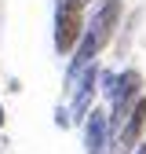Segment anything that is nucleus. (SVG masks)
<instances>
[{
  "instance_id": "obj_6",
  "label": "nucleus",
  "mask_w": 146,
  "mask_h": 154,
  "mask_svg": "<svg viewBox=\"0 0 146 154\" xmlns=\"http://www.w3.org/2000/svg\"><path fill=\"white\" fill-rule=\"evenodd\" d=\"M0 128H4V106H0Z\"/></svg>"
},
{
  "instance_id": "obj_5",
  "label": "nucleus",
  "mask_w": 146,
  "mask_h": 154,
  "mask_svg": "<svg viewBox=\"0 0 146 154\" xmlns=\"http://www.w3.org/2000/svg\"><path fill=\"white\" fill-rule=\"evenodd\" d=\"M128 154H146V143H135V147L128 150Z\"/></svg>"
},
{
  "instance_id": "obj_3",
  "label": "nucleus",
  "mask_w": 146,
  "mask_h": 154,
  "mask_svg": "<svg viewBox=\"0 0 146 154\" xmlns=\"http://www.w3.org/2000/svg\"><path fill=\"white\" fill-rule=\"evenodd\" d=\"M117 143L113 121H110V106H91L84 118V154H110V147Z\"/></svg>"
},
{
  "instance_id": "obj_7",
  "label": "nucleus",
  "mask_w": 146,
  "mask_h": 154,
  "mask_svg": "<svg viewBox=\"0 0 146 154\" xmlns=\"http://www.w3.org/2000/svg\"><path fill=\"white\" fill-rule=\"evenodd\" d=\"M77 4H95V0H77Z\"/></svg>"
},
{
  "instance_id": "obj_2",
  "label": "nucleus",
  "mask_w": 146,
  "mask_h": 154,
  "mask_svg": "<svg viewBox=\"0 0 146 154\" xmlns=\"http://www.w3.org/2000/svg\"><path fill=\"white\" fill-rule=\"evenodd\" d=\"M84 4H77V0H59L55 4V51L59 55H73L84 37V26L88 18L80 11Z\"/></svg>"
},
{
  "instance_id": "obj_1",
  "label": "nucleus",
  "mask_w": 146,
  "mask_h": 154,
  "mask_svg": "<svg viewBox=\"0 0 146 154\" xmlns=\"http://www.w3.org/2000/svg\"><path fill=\"white\" fill-rule=\"evenodd\" d=\"M121 15H124V4H121V0H99V8L91 11L88 26H84V37H80V44H77V51H73V59H69L66 81H73V77H77L88 63L99 59V51L110 44V37H113Z\"/></svg>"
},
{
  "instance_id": "obj_4",
  "label": "nucleus",
  "mask_w": 146,
  "mask_h": 154,
  "mask_svg": "<svg viewBox=\"0 0 146 154\" xmlns=\"http://www.w3.org/2000/svg\"><path fill=\"white\" fill-rule=\"evenodd\" d=\"M142 128H146V99L139 95V99H135V106H132V114H128V121H124V125H121V132H117V147L128 154V150L139 143Z\"/></svg>"
}]
</instances>
